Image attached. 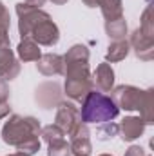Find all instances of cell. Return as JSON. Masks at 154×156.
<instances>
[{"label":"cell","mask_w":154,"mask_h":156,"mask_svg":"<svg viewBox=\"0 0 154 156\" xmlns=\"http://www.w3.org/2000/svg\"><path fill=\"white\" fill-rule=\"evenodd\" d=\"M18 33L22 38H31L38 45H54L60 40V31L51 20L49 13L31 7L27 4H16Z\"/></svg>","instance_id":"cell-1"},{"label":"cell","mask_w":154,"mask_h":156,"mask_svg":"<svg viewBox=\"0 0 154 156\" xmlns=\"http://www.w3.org/2000/svg\"><path fill=\"white\" fill-rule=\"evenodd\" d=\"M40 122L33 116L13 115L2 127V140L26 154H37L40 151Z\"/></svg>","instance_id":"cell-2"},{"label":"cell","mask_w":154,"mask_h":156,"mask_svg":"<svg viewBox=\"0 0 154 156\" xmlns=\"http://www.w3.org/2000/svg\"><path fill=\"white\" fill-rule=\"evenodd\" d=\"M120 109L114 100L100 91H89L82 100L80 116L83 123H107L118 116Z\"/></svg>","instance_id":"cell-3"},{"label":"cell","mask_w":154,"mask_h":156,"mask_svg":"<svg viewBox=\"0 0 154 156\" xmlns=\"http://www.w3.org/2000/svg\"><path fill=\"white\" fill-rule=\"evenodd\" d=\"M64 75L65 78H91L89 73V49L82 44L73 45L64 56Z\"/></svg>","instance_id":"cell-4"},{"label":"cell","mask_w":154,"mask_h":156,"mask_svg":"<svg viewBox=\"0 0 154 156\" xmlns=\"http://www.w3.org/2000/svg\"><path fill=\"white\" fill-rule=\"evenodd\" d=\"M82 123V116H80V109L71 102H60L56 107V118H54V125H58L64 134L71 136L73 131Z\"/></svg>","instance_id":"cell-5"},{"label":"cell","mask_w":154,"mask_h":156,"mask_svg":"<svg viewBox=\"0 0 154 156\" xmlns=\"http://www.w3.org/2000/svg\"><path fill=\"white\" fill-rule=\"evenodd\" d=\"M113 91V100L118 105V109H125V111H138L140 102L143 98V91L134 87V85H118Z\"/></svg>","instance_id":"cell-6"},{"label":"cell","mask_w":154,"mask_h":156,"mask_svg":"<svg viewBox=\"0 0 154 156\" xmlns=\"http://www.w3.org/2000/svg\"><path fill=\"white\" fill-rule=\"evenodd\" d=\"M89 129H87V123H80L76 129L73 131L71 134V154L75 156H91L93 151V145H91V140H89Z\"/></svg>","instance_id":"cell-7"},{"label":"cell","mask_w":154,"mask_h":156,"mask_svg":"<svg viewBox=\"0 0 154 156\" xmlns=\"http://www.w3.org/2000/svg\"><path fill=\"white\" fill-rule=\"evenodd\" d=\"M60 85L56 82H47V83H42L38 89H37V94H35V100L38 102L44 109H53L54 105H58L62 100H60Z\"/></svg>","instance_id":"cell-8"},{"label":"cell","mask_w":154,"mask_h":156,"mask_svg":"<svg viewBox=\"0 0 154 156\" xmlns=\"http://www.w3.org/2000/svg\"><path fill=\"white\" fill-rule=\"evenodd\" d=\"M20 73V62L15 58L9 45L0 47V76L4 80H13Z\"/></svg>","instance_id":"cell-9"},{"label":"cell","mask_w":154,"mask_h":156,"mask_svg":"<svg viewBox=\"0 0 154 156\" xmlns=\"http://www.w3.org/2000/svg\"><path fill=\"white\" fill-rule=\"evenodd\" d=\"M129 45L134 49V53H136V56H138L140 60L149 62V60L154 58V40L147 38L140 29H136V31L132 33Z\"/></svg>","instance_id":"cell-10"},{"label":"cell","mask_w":154,"mask_h":156,"mask_svg":"<svg viewBox=\"0 0 154 156\" xmlns=\"http://www.w3.org/2000/svg\"><path fill=\"white\" fill-rule=\"evenodd\" d=\"M93 85L96 87V91L100 93H109L114 85V71L111 67V64H100L94 71V75L91 78Z\"/></svg>","instance_id":"cell-11"},{"label":"cell","mask_w":154,"mask_h":156,"mask_svg":"<svg viewBox=\"0 0 154 156\" xmlns=\"http://www.w3.org/2000/svg\"><path fill=\"white\" fill-rule=\"evenodd\" d=\"M37 62H38L37 69L42 75H45V76L64 75V56H60V55L47 53V55H42Z\"/></svg>","instance_id":"cell-12"},{"label":"cell","mask_w":154,"mask_h":156,"mask_svg":"<svg viewBox=\"0 0 154 156\" xmlns=\"http://www.w3.org/2000/svg\"><path fill=\"white\" fill-rule=\"evenodd\" d=\"M65 94L71 98V100H76V102H82L85 98V94L89 91H93V82L91 78L83 80V78H65Z\"/></svg>","instance_id":"cell-13"},{"label":"cell","mask_w":154,"mask_h":156,"mask_svg":"<svg viewBox=\"0 0 154 156\" xmlns=\"http://www.w3.org/2000/svg\"><path fill=\"white\" fill-rule=\"evenodd\" d=\"M143 129H145V123L140 116H129L118 125V131L121 133L123 142H132V140L140 138L143 134Z\"/></svg>","instance_id":"cell-14"},{"label":"cell","mask_w":154,"mask_h":156,"mask_svg":"<svg viewBox=\"0 0 154 156\" xmlns=\"http://www.w3.org/2000/svg\"><path fill=\"white\" fill-rule=\"evenodd\" d=\"M16 53H18V58L22 62H37L42 53H40V47L37 42H33L31 38H22L18 47H16Z\"/></svg>","instance_id":"cell-15"},{"label":"cell","mask_w":154,"mask_h":156,"mask_svg":"<svg viewBox=\"0 0 154 156\" xmlns=\"http://www.w3.org/2000/svg\"><path fill=\"white\" fill-rule=\"evenodd\" d=\"M138 111H140V118L143 120L145 125H149V123L154 122V91L152 89L143 91V98L140 102Z\"/></svg>","instance_id":"cell-16"},{"label":"cell","mask_w":154,"mask_h":156,"mask_svg":"<svg viewBox=\"0 0 154 156\" xmlns=\"http://www.w3.org/2000/svg\"><path fill=\"white\" fill-rule=\"evenodd\" d=\"M98 5L102 7V15H103L105 22L123 16V4H121V0H100Z\"/></svg>","instance_id":"cell-17"},{"label":"cell","mask_w":154,"mask_h":156,"mask_svg":"<svg viewBox=\"0 0 154 156\" xmlns=\"http://www.w3.org/2000/svg\"><path fill=\"white\" fill-rule=\"evenodd\" d=\"M129 49H131V45H129V42H125V40H114L109 47H107V62H120V60H123L127 55H129Z\"/></svg>","instance_id":"cell-18"},{"label":"cell","mask_w":154,"mask_h":156,"mask_svg":"<svg viewBox=\"0 0 154 156\" xmlns=\"http://www.w3.org/2000/svg\"><path fill=\"white\" fill-rule=\"evenodd\" d=\"M105 33L107 37L113 40H123L127 35V22L125 18H116V20H109L105 22Z\"/></svg>","instance_id":"cell-19"},{"label":"cell","mask_w":154,"mask_h":156,"mask_svg":"<svg viewBox=\"0 0 154 156\" xmlns=\"http://www.w3.org/2000/svg\"><path fill=\"white\" fill-rule=\"evenodd\" d=\"M40 136L44 138V142L49 145V144H54V142H60V140H64V131L58 127V125H54V123H51V125H45V127H42L40 129Z\"/></svg>","instance_id":"cell-20"},{"label":"cell","mask_w":154,"mask_h":156,"mask_svg":"<svg viewBox=\"0 0 154 156\" xmlns=\"http://www.w3.org/2000/svg\"><path fill=\"white\" fill-rule=\"evenodd\" d=\"M140 31L147 37V38L154 40V20H152V5L149 4L142 15V27Z\"/></svg>","instance_id":"cell-21"},{"label":"cell","mask_w":154,"mask_h":156,"mask_svg":"<svg viewBox=\"0 0 154 156\" xmlns=\"http://www.w3.org/2000/svg\"><path fill=\"white\" fill-rule=\"evenodd\" d=\"M47 156H71V147H69V144H67L65 140L49 144Z\"/></svg>","instance_id":"cell-22"},{"label":"cell","mask_w":154,"mask_h":156,"mask_svg":"<svg viewBox=\"0 0 154 156\" xmlns=\"http://www.w3.org/2000/svg\"><path fill=\"white\" fill-rule=\"evenodd\" d=\"M116 133H118V125H114L113 122H107L98 129V138L100 140H111L116 136Z\"/></svg>","instance_id":"cell-23"},{"label":"cell","mask_w":154,"mask_h":156,"mask_svg":"<svg viewBox=\"0 0 154 156\" xmlns=\"http://www.w3.org/2000/svg\"><path fill=\"white\" fill-rule=\"evenodd\" d=\"M0 29H9V13L2 2H0Z\"/></svg>","instance_id":"cell-24"},{"label":"cell","mask_w":154,"mask_h":156,"mask_svg":"<svg viewBox=\"0 0 154 156\" xmlns=\"http://www.w3.org/2000/svg\"><path fill=\"white\" fill-rule=\"evenodd\" d=\"M9 98V85H7V80L0 76V102H7Z\"/></svg>","instance_id":"cell-25"},{"label":"cell","mask_w":154,"mask_h":156,"mask_svg":"<svg viewBox=\"0 0 154 156\" xmlns=\"http://www.w3.org/2000/svg\"><path fill=\"white\" fill-rule=\"evenodd\" d=\"M125 156H147V154H145L143 147H140V145H131V147L127 149Z\"/></svg>","instance_id":"cell-26"},{"label":"cell","mask_w":154,"mask_h":156,"mask_svg":"<svg viewBox=\"0 0 154 156\" xmlns=\"http://www.w3.org/2000/svg\"><path fill=\"white\" fill-rule=\"evenodd\" d=\"M9 113H11L9 104H7V102H0V120H2V118H5Z\"/></svg>","instance_id":"cell-27"},{"label":"cell","mask_w":154,"mask_h":156,"mask_svg":"<svg viewBox=\"0 0 154 156\" xmlns=\"http://www.w3.org/2000/svg\"><path fill=\"white\" fill-rule=\"evenodd\" d=\"M4 45H9V35H7V29H0V47Z\"/></svg>","instance_id":"cell-28"},{"label":"cell","mask_w":154,"mask_h":156,"mask_svg":"<svg viewBox=\"0 0 154 156\" xmlns=\"http://www.w3.org/2000/svg\"><path fill=\"white\" fill-rule=\"evenodd\" d=\"M24 4H27V5H31V7H37V9H40V7L45 4V0H26Z\"/></svg>","instance_id":"cell-29"},{"label":"cell","mask_w":154,"mask_h":156,"mask_svg":"<svg viewBox=\"0 0 154 156\" xmlns=\"http://www.w3.org/2000/svg\"><path fill=\"white\" fill-rule=\"evenodd\" d=\"M82 2H83L87 7H96V5L100 4V0H82Z\"/></svg>","instance_id":"cell-30"},{"label":"cell","mask_w":154,"mask_h":156,"mask_svg":"<svg viewBox=\"0 0 154 156\" xmlns=\"http://www.w3.org/2000/svg\"><path fill=\"white\" fill-rule=\"evenodd\" d=\"M51 2H54V4H58V5H62V4H67V0H51Z\"/></svg>","instance_id":"cell-31"},{"label":"cell","mask_w":154,"mask_h":156,"mask_svg":"<svg viewBox=\"0 0 154 156\" xmlns=\"http://www.w3.org/2000/svg\"><path fill=\"white\" fill-rule=\"evenodd\" d=\"M7 156H29V154H26V153H20V151H18V153H13V154H7Z\"/></svg>","instance_id":"cell-32"},{"label":"cell","mask_w":154,"mask_h":156,"mask_svg":"<svg viewBox=\"0 0 154 156\" xmlns=\"http://www.w3.org/2000/svg\"><path fill=\"white\" fill-rule=\"evenodd\" d=\"M102 156H111V154H102Z\"/></svg>","instance_id":"cell-33"}]
</instances>
